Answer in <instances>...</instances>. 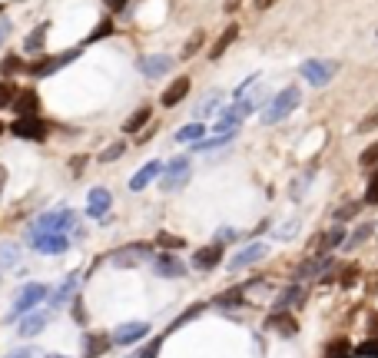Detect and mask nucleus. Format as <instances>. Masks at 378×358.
<instances>
[{
	"label": "nucleus",
	"instance_id": "f257e3e1",
	"mask_svg": "<svg viewBox=\"0 0 378 358\" xmlns=\"http://www.w3.org/2000/svg\"><path fill=\"white\" fill-rule=\"evenodd\" d=\"M302 103V90L299 87H285L282 93H276L269 103H265L263 110V123L265 126H272V123H282L289 113H296V107Z\"/></svg>",
	"mask_w": 378,
	"mask_h": 358
},
{
	"label": "nucleus",
	"instance_id": "f03ea898",
	"mask_svg": "<svg viewBox=\"0 0 378 358\" xmlns=\"http://www.w3.org/2000/svg\"><path fill=\"white\" fill-rule=\"evenodd\" d=\"M7 130L14 133L17 139H30V143H43L47 139V133H50V123L47 120H40V116H17Z\"/></svg>",
	"mask_w": 378,
	"mask_h": 358
},
{
	"label": "nucleus",
	"instance_id": "7ed1b4c3",
	"mask_svg": "<svg viewBox=\"0 0 378 358\" xmlns=\"http://www.w3.org/2000/svg\"><path fill=\"white\" fill-rule=\"evenodd\" d=\"M76 223V212L74 209H57V212H43L34 226L27 229V236H40V232H63Z\"/></svg>",
	"mask_w": 378,
	"mask_h": 358
},
{
	"label": "nucleus",
	"instance_id": "20e7f679",
	"mask_svg": "<svg viewBox=\"0 0 378 358\" xmlns=\"http://www.w3.org/2000/svg\"><path fill=\"white\" fill-rule=\"evenodd\" d=\"M299 74L309 80V87H329L332 76L339 74V63L335 60H305L299 67Z\"/></svg>",
	"mask_w": 378,
	"mask_h": 358
},
{
	"label": "nucleus",
	"instance_id": "39448f33",
	"mask_svg": "<svg viewBox=\"0 0 378 358\" xmlns=\"http://www.w3.org/2000/svg\"><path fill=\"white\" fill-rule=\"evenodd\" d=\"M252 110H256V100H239L236 107H226V110H219V120H216V133L239 130V123H243V120H246Z\"/></svg>",
	"mask_w": 378,
	"mask_h": 358
},
{
	"label": "nucleus",
	"instance_id": "423d86ee",
	"mask_svg": "<svg viewBox=\"0 0 378 358\" xmlns=\"http://www.w3.org/2000/svg\"><path fill=\"white\" fill-rule=\"evenodd\" d=\"M189 156H176V159H170L166 166H163V192H173V189H179L183 183H189Z\"/></svg>",
	"mask_w": 378,
	"mask_h": 358
},
{
	"label": "nucleus",
	"instance_id": "0eeeda50",
	"mask_svg": "<svg viewBox=\"0 0 378 358\" xmlns=\"http://www.w3.org/2000/svg\"><path fill=\"white\" fill-rule=\"evenodd\" d=\"M150 256H153V249L146 243H133V245H126V249L113 252V256H110V265H116V269H133V265L146 262Z\"/></svg>",
	"mask_w": 378,
	"mask_h": 358
},
{
	"label": "nucleus",
	"instance_id": "6e6552de",
	"mask_svg": "<svg viewBox=\"0 0 378 358\" xmlns=\"http://www.w3.org/2000/svg\"><path fill=\"white\" fill-rule=\"evenodd\" d=\"M80 54H83V47L67 50V54H57V57H47V60H40V63H30V67H27V74H30V76H50V74H57V70H63L67 63H74Z\"/></svg>",
	"mask_w": 378,
	"mask_h": 358
},
{
	"label": "nucleus",
	"instance_id": "1a4fd4ad",
	"mask_svg": "<svg viewBox=\"0 0 378 358\" xmlns=\"http://www.w3.org/2000/svg\"><path fill=\"white\" fill-rule=\"evenodd\" d=\"M30 243L37 252L43 256H63L67 249H70V239L63 236V232H40V236H30Z\"/></svg>",
	"mask_w": 378,
	"mask_h": 358
},
{
	"label": "nucleus",
	"instance_id": "9d476101",
	"mask_svg": "<svg viewBox=\"0 0 378 358\" xmlns=\"http://www.w3.org/2000/svg\"><path fill=\"white\" fill-rule=\"evenodd\" d=\"M40 299H47V285L43 282H30L23 285L17 292V299H14V315H23V312H30Z\"/></svg>",
	"mask_w": 378,
	"mask_h": 358
},
{
	"label": "nucleus",
	"instance_id": "9b49d317",
	"mask_svg": "<svg viewBox=\"0 0 378 358\" xmlns=\"http://www.w3.org/2000/svg\"><path fill=\"white\" fill-rule=\"evenodd\" d=\"M269 256V243H252L246 245V249H239L232 259H229V272H239V269H246V265L259 262V259H265Z\"/></svg>",
	"mask_w": 378,
	"mask_h": 358
},
{
	"label": "nucleus",
	"instance_id": "f8f14e48",
	"mask_svg": "<svg viewBox=\"0 0 378 358\" xmlns=\"http://www.w3.org/2000/svg\"><path fill=\"white\" fill-rule=\"evenodd\" d=\"M10 110L17 116H40V96L34 87H23V90H17V96H14V103H10Z\"/></svg>",
	"mask_w": 378,
	"mask_h": 358
},
{
	"label": "nucleus",
	"instance_id": "ddd939ff",
	"mask_svg": "<svg viewBox=\"0 0 378 358\" xmlns=\"http://www.w3.org/2000/svg\"><path fill=\"white\" fill-rule=\"evenodd\" d=\"M219 262H223V245L219 243L203 245V249L192 252V269H199V272H209V269H216Z\"/></svg>",
	"mask_w": 378,
	"mask_h": 358
},
{
	"label": "nucleus",
	"instance_id": "4468645a",
	"mask_svg": "<svg viewBox=\"0 0 378 358\" xmlns=\"http://www.w3.org/2000/svg\"><path fill=\"white\" fill-rule=\"evenodd\" d=\"M150 335V325L146 322H126V325H120L110 339L116 342V345H133V342H140V339H146Z\"/></svg>",
	"mask_w": 378,
	"mask_h": 358
},
{
	"label": "nucleus",
	"instance_id": "2eb2a0df",
	"mask_svg": "<svg viewBox=\"0 0 378 358\" xmlns=\"http://www.w3.org/2000/svg\"><path fill=\"white\" fill-rule=\"evenodd\" d=\"M153 269H156V276H159V279H179V276L186 272V265L179 262L176 256H170V252L156 256V259H153Z\"/></svg>",
	"mask_w": 378,
	"mask_h": 358
},
{
	"label": "nucleus",
	"instance_id": "dca6fc26",
	"mask_svg": "<svg viewBox=\"0 0 378 358\" xmlns=\"http://www.w3.org/2000/svg\"><path fill=\"white\" fill-rule=\"evenodd\" d=\"M189 87H192V83H189V76H176L170 87L163 90L159 103H163V107H176V103H183V100L189 96Z\"/></svg>",
	"mask_w": 378,
	"mask_h": 358
},
{
	"label": "nucleus",
	"instance_id": "f3484780",
	"mask_svg": "<svg viewBox=\"0 0 378 358\" xmlns=\"http://www.w3.org/2000/svg\"><path fill=\"white\" fill-rule=\"evenodd\" d=\"M265 328H269V332H279V335H285V339L299 332V325H296V319H292L289 312H272V315L265 319Z\"/></svg>",
	"mask_w": 378,
	"mask_h": 358
},
{
	"label": "nucleus",
	"instance_id": "a211bd4d",
	"mask_svg": "<svg viewBox=\"0 0 378 358\" xmlns=\"http://www.w3.org/2000/svg\"><path fill=\"white\" fill-rule=\"evenodd\" d=\"M110 335L107 332H90L87 339H83V358H100L103 352H110Z\"/></svg>",
	"mask_w": 378,
	"mask_h": 358
},
{
	"label": "nucleus",
	"instance_id": "6ab92c4d",
	"mask_svg": "<svg viewBox=\"0 0 378 358\" xmlns=\"http://www.w3.org/2000/svg\"><path fill=\"white\" fill-rule=\"evenodd\" d=\"M110 206H113L110 192H107V189H93V192H90V199H87V216L100 219V216H107V212H110Z\"/></svg>",
	"mask_w": 378,
	"mask_h": 358
},
{
	"label": "nucleus",
	"instance_id": "aec40b11",
	"mask_svg": "<svg viewBox=\"0 0 378 358\" xmlns=\"http://www.w3.org/2000/svg\"><path fill=\"white\" fill-rule=\"evenodd\" d=\"M43 325H47V312H27L23 322L17 325V332L23 335V339H34V335L43 332Z\"/></svg>",
	"mask_w": 378,
	"mask_h": 358
},
{
	"label": "nucleus",
	"instance_id": "412c9836",
	"mask_svg": "<svg viewBox=\"0 0 378 358\" xmlns=\"http://www.w3.org/2000/svg\"><path fill=\"white\" fill-rule=\"evenodd\" d=\"M76 289H80V276H67V279H63V282L50 292V305L57 309V305H63V302H70Z\"/></svg>",
	"mask_w": 378,
	"mask_h": 358
},
{
	"label": "nucleus",
	"instance_id": "4be33fe9",
	"mask_svg": "<svg viewBox=\"0 0 378 358\" xmlns=\"http://www.w3.org/2000/svg\"><path fill=\"white\" fill-rule=\"evenodd\" d=\"M239 136V130H229V133H219V136H212V139H196L192 143V153H209V150H223L229 146L232 139Z\"/></svg>",
	"mask_w": 378,
	"mask_h": 358
},
{
	"label": "nucleus",
	"instance_id": "5701e85b",
	"mask_svg": "<svg viewBox=\"0 0 378 358\" xmlns=\"http://www.w3.org/2000/svg\"><path fill=\"white\" fill-rule=\"evenodd\" d=\"M173 60L170 57H146L140 60V70H143V76H150V80H159L163 74H170Z\"/></svg>",
	"mask_w": 378,
	"mask_h": 358
},
{
	"label": "nucleus",
	"instance_id": "b1692460",
	"mask_svg": "<svg viewBox=\"0 0 378 358\" xmlns=\"http://www.w3.org/2000/svg\"><path fill=\"white\" fill-rule=\"evenodd\" d=\"M159 172H163V163H146V166H143V170H140V172H136V176L130 179V189H133V192L146 189V186L153 183V179L159 176Z\"/></svg>",
	"mask_w": 378,
	"mask_h": 358
},
{
	"label": "nucleus",
	"instance_id": "393cba45",
	"mask_svg": "<svg viewBox=\"0 0 378 358\" xmlns=\"http://www.w3.org/2000/svg\"><path fill=\"white\" fill-rule=\"evenodd\" d=\"M236 37H239V27L232 23V27H226V30H223V37H219L216 43H212V47H209V60H219V57H223L229 47L236 43Z\"/></svg>",
	"mask_w": 378,
	"mask_h": 358
},
{
	"label": "nucleus",
	"instance_id": "a878e982",
	"mask_svg": "<svg viewBox=\"0 0 378 358\" xmlns=\"http://www.w3.org/2000/svg\"><path fill=\"white\" fill-rule=\"evenodd\" d=\"M299 302H302V289H299V285H289V289L279 292V299L272 302V312H289V309L299 305Z\"/></svg>",
	"mask_w": 378,
	"mask_h": 358
},
{
	"label": "nucleus",
	"instance_id": "bb28decb",
	"mask_svg": "<svg viewBox=\"0 0 378 358\" xmlns=\"http://www.w3.org/2000/svg\"><path fill=\"white\" fill-rule=\"evenodd\" d=\"M342 243H345V232H342V226H335V229H329L325 236L315 239V252H319V256H329V252H332L335 245H342Z\"/></svg>",
	"mask_w": 378,
	"mask_h": 358
},
{
	"label": "nucleus",
	"instance_id": "cd10ccee",
	"mask_svg": "<svg viewBox=\"0 0 378 358\" xmlns=\"http://www.w3.org/2000/svg\"><path fill=\"white\" fill-rule=\"evenodd\" d=\"M329 265H332V259H329V256H319V252H315V259H309V262L299 265V272H296V276H299V279H312V276L325 272Z\"/></svg>",
	"mask_w": 378,
	"mask_h": 358
},
{
	"label": "nucleus",
	"instance_id": "c85d7f7f",
	"mask_svg": "<svg viewBox=\"0 0 378 358\" xmlns=\"http://www.w3.org/2000/svg\"><path fill=\"white\" fill-rule=\"evenodd\" d=\"M20 265V245L14 243H3L0 245V272H10Z\"/></svg>",
	"mask_w": 378,
	"mask_h": 358
},
{
	"label": "nucleus",
	"instance_id": "c756f323",
	"mask_svg": "<svg viewBox=\"0 0 378 358\" xmlns=\"http://www.w3.org/2000/svg\"><path fill=\"white\" fill-rule=\"evenodd\" d=\"M43 43H47V23H40V27L30 30V37L23 40V50H27V54H40Z\"/></svg>",
	"mask_w": 378,
	"mask_h": 358
},
{
	"label": "nucleus",
	"instance_id": "7c9ffc66",
	"mask_svg": "<svg viewBox=\"0 0 378 358\" xmlns=\"http://www.w3.org/2000/svg\"><path fill=\"white\" fill-rule=\"evenodd\" d=\"M223 110V93H209L203 103H199V110H196V120H206V116L219 113Z\"/></svg>",
	"mask_w": 378,
	"mask_h": 358
},
{
	"label": "nucleus",
	"instance_id": "2f4dec72",
	"mask_svg": "<svg viewBox=\"0 0 378 358\" xmlns=\"http://www.w3.org/2000/svg\"><path fill=\"white\" fill-rule=\"evenodd\" d=\"M203 133H206V126L196 120V123H186L183 130H176V139L179 143H196V139H203Z\"/></svg>",
	"mask_w": 378,
	"mask_h": 358
},
{
	"label": "nucleus",
	"instance_id": "473e14b6",
	"mask_svg": "<svg viewBox=\"0 0 378 358\" xmlns=\"http://www.w3.org/2000/svg\"><path fill=\"white\" fill-rule=\"evenodd\" d=\"M150 110H146V107H140V110H136V113L130 116V120H126V123H123V133H140L143 130V126H146V123H150Z\"/></svg>",
	"mask_w": 378,
	"mask_h": 358
},
{
	"label": "nucleus",
	"instance_id": "72a5a7b5",
	"mask_svg": "<svg viewBox=\"0 0 378 358\" xmlns=\"http://www.w3.org/2000/svg\"><path fill=\"white\" fill-rule=\"evenodd\" d=\"M348 355H352L348 339H332L329 345H325V358H348Z\"/></svg>",
	"mask_w": 378,
	"mask_h": 358
},
{
	"label": "nucleus",
	"instance_id": "f704fd0d",
	"mask_svg": "<svg viewBox=\"0 0 378 358\" xmlns=\"http://www.w3.org/2000/svg\"><path fill=\"white\" fill-rule=\"evenodd\" d=\"M246 299V292H243V285L239 289H229V292H223L219 299H216V309H229V305H236V302Z\"/></svg>",
	"mask_w": 378,
	"mask_h": 358
},
{
	"label": "nucleus",
	"instance_id": "c9c22d12",
	"mask_svg": "<svg viewBox=\"0 0 378 358\" xmlns=\"http://www.w3.org/2000/svg\"><path fill=\"white\" fill-rule=\"evenodd\" d=\"M17 90H20V87H14L10 80H0V110L14 103V96H17Z\"/></svg>",
	"mask_w": 378,
	"mask_h": 358
},
{
	"label": "nucleus",
	"instance_id": "e433bc0d",
	"mask_svg": "<svg viewBox=\"0 0 378 358\" xmlns=\"http://www.w3.org/2000/svg\"><path fill=\"white\" fill-rule=\"evenodd\" d=\"M20 70H27V67H23V63H20V57H14V54H10V57H3V60H0V76L20 74Z\"/></svg>",
	"mask_w": 378,
	"mask_h": 358
},
{
	"label": "nucleus",
	"instance_id": "4c0bfd02",
	"mask_svg": "<svg viewBox=\"0 0 378 358\" xmlns=\"http://www.w3.org/2000/svg\"><path fill=\"white\" fill-rule=\"evenodd\" d=\"M113 34V20H100L93 27V34L87 37V43H96V40H103V37H110Z\"/></svg>",
	"mask_w": 378,
	"mask_h": 358
},
{
	"label": "nucleus",
	"instance_id": "58836bf2",
	"mask_svg": "<svg viewBox=\"0 0 378 358\" xmlns=\"http://www.w3.org/2000/svg\"><path fill=\"white\" fill-rule=\"evenodd\" d=\"M372 232H375V229H372V226H359V229H355V232H352V236H348V239H345V243H342V245H348V249H355V245H362V243H365V239H368V236H372Z\"/></svg>",
	"mask_w": 378,
	"mask_h": 358
},
{
	"label": "nucleus",
	"instance_id": "ea45409f",
	"mask_svg": "<svg viewBox=\"0 0 378 358\" xmlns=\"http://www.w3.org/2000/svg\"><path fill=\"white\" fill-rule=\"evenodd\" d=\"M355 355H359V358H378V342L375 339L362 342L359 348H355Z\"/></svg>",
	"mask_w": 378,
	"mask_h": 358
},
{
	"label": "nucleus",
	"instance_id": "a19ab883",
	"mask_svg": "<svg viewBox=\"0 0 378 358\" xmlns=\"http://www.w3.org/2000/svg\"><path fill=\"white\" fill-rule=\"evenodd\" d=\"M359 163H362V166H378V139H375V143H372V146H368L365 153H362Z\"/></svg>",
	"mask_w": 378,
	"mask_h": 358
},
{
	"label": "nucleus",
	"instance_id": "79ce46f5",
	"mask_svg": "<svg viewBox=\"0 0 378 358\" xmlns=\"http://www.w3.org/2000/svg\"><path fill=\"white\" fill-rule=\"evenodd\" d=\"M365 203H368V206H378V170H375V176L368 179V189H365Z\"/></svg>",
	"mask_w": 378,
	"mask_h": 358
},
{
	"label": "nucleus",
	"instance_id": "37998d69",
	"mask_svg": "<svg viewBox=\"0 0 378 358\" xmlns=\"http://www.w3.org/2000/svg\"><path fill=\"white\" fill-rule=\"evenodd\" d=\"M199 312H203V305H192V309H189V312H183V315H179V319L173 322V325H170V332H173V328H183V325H186L189 319H196V315H199Z\"/></svg>",
	"mask_w": 378,
	"mask_h": 358
},
{
	"label": "nucleus",
	"instance_id": "c03bdc74",
	"mask_svg": "<svg viewBox=\"0 0 378 358\" xmlns=\"http://www.w3.org/2000/svg\"><path fill=\"white\" fill-rule=\"evenodd\" d=\"M375 126H378V107H375V110H368V116L359 123V133H372Z\"/></svg>",
	"mask_w": 378,
	"mask_h": 358
},
{
	"label": "nucleus",
	"instance_id": "a18cd8bd",
	"mask_svg": "<svg viewBox=\"0 0 378 358\" xmlns=\"http://www.w3.org/2000/svg\"><path fill=\"white\" fill-rule=\"evenodd\" d=\"M203 40H206V34H196V37L189 40L186 47H183V60H189V57H192V54H196V50L203 47Z\"/></svg>",
	"mask_w": 378,
	"mask_h": 358
},
{
	"label": "nucleus",
	"instance_id": "49530a36",
	"mask_svg": "<svg viewBox=\"0 0 378 358\" xmlns=\"http://www.w3.org/2000/svg\"><path fill=\"white\" fill-rule=\"evenodd\" d=\"M116 156H123V143H113V146H107V150L100 153V163H110Z\"/></svg>",
	"mask_w": 378,
	"mask_h": 358
},
{
	"label": "nucleus",
	"instance_id": "de8ad7c7",
	"mask_svg": "<svg viewBox=\"0 0 378 358\" xmlns=\"http://www.w3.org/2000/svg\"><path fill=\"white\" fill-rule=\"evenodd\" d=\"M156 243H159V245H170V249H179V245H186L183 239H179V236H170V232H159V236H156Z\"/></svg>",
	"mask_w": 378,
	"mask_h": 358
},
{
	"label": "nucleus",
	"instance_id": "09e8293b",
	"mask_svg": "<svg viewBox=\"0 0 378 358\" xmlns=\"http://www.w3.org/2000/svg\"><path fill=\"white\" fill-rule=\"evenodd\" d=\"M355 212H359V203H348V206H342L339 212H335V219H339V223H345V219H352Z\"/></svg>",
	"mask_w": 378,
	"mask_h": 358
},
{
	"label": "nucleus",
	"instance_id": "8fccbe9b",
	"mask_svg": "<svg viewBox=\"0 0 378 358\" xmlns=\"http://www.w3.org/2000/svg\"><path fill=\"white\" fill-rule=\"evenodd\" d=\"M355 282H359V269L352 265V269H345V276H342V285L348 289V285H355Z\"/></svg>",
	"mask_w": 378,
	"mask_h": 358
},
{
	"label": "nucleus",
	"instance_id": "3c124183",
	"mask_svg": "<svg viewBox=\"0 0 378 358\" xmlns=\"http://www.w3.org/2000/svg\"><path fill=\"white\" fill-rule=\"evenodd\" d=\"M10 27H14L10 20H7V17H0V40H7V34H10Z\"/></svg>",
	"mask_w": 378,
	"mask_h": 358
},
{
	"label": "nucleus",
	"instance_id": "603ef678",
	"mask_svg": "<svg viewBox=\"0 0 378 358\" xmlns=\"http://www.w3.org/2000/svg\"><path fill=\"white\" fill-rule=\"evenodd\" d=\"M34 352H37V348H20V352H10L7 358H34Z\"/></svg>",
	"mask_w": 378,
	"mask_h": 358
},
{
	"label": "nucleus",
	"instance_id": "864d4df0",
	"mask_svg": "<svg viewBox=\"0 0 378 358\" xmlns=\"http://www.w3.org/2000/svg\"><path fill=\"white\" fill-rule=\"evenodd\" d=\"M103 3H107V7H110V10H123V7H126V3H130V0H103Z\"/></svg>",
	"mask_w": 378,
	"mask_h": 358
},
{
	"label": "nucleus",
	"instance_id": "5fc2aeb1",
	"mask_svg": "<svg viewBox=\"0 0 378 358\" xmlns=\"http://www.w3.org/2000/svg\"><path fill=\"white\" fill-rule=\"evenodd\" d=\"M83 166H87V156H76V159H74V176H80Z\"/></svg>",
	"mask_w": 378,
	"mask_h": 358
},
{
	"label": "nucleus",
	"instance_id": "6e6d98bb",
	"mask_svg": "<svg viewBox=\"0 0 378 358\" xmlns=\"http://www.w3.org/2000/svg\"><path fill=\"white\" fill-rule=\"evenodd\" d=\"M3 186H7V170L0 166V199H3Z\"/></svg>",
	"mask_w": 378,
	"mask_h": 358
},
{
	"label": "nucleus",
	"instance_id": "4d7b16f0",
	"mask_svg": "<svg viewBox=\"0 0 378 358\" xmlns=\"http://www.w3.org/2000/svg\"><path fill=\"white\" fill-rule=\"evenodd\" d=\"M272 3H276V0H256V7H259V10H269Z\"/></svg>",
	"mask_w": 378,
	"mask_h": 358
},
{
	"label": "nucleus",
	"instance_id": "13d9d810",
	"mask_svg": "<svg viewBox=\"0 0 378 358\" xmlns=\"http://www.w3.org/2000/svg\"><path fill=\"white\" fill-rule=\"evenodd\" d=\"M236 3H239V0H229V3H226V10H236Z\"/></svg>",
	"mask_w": 378,
	"mask_h": 358
},
{
	"label": "nucleus",
	"instance_id": "bf43d9fd",
	"mask_svg": "<svg viewBox=\"0 0 378 358\" xmlns=\"http://www.w3.org/2000/svg\"><path fill=\"white\" fill-rule=\"evenodd\" d=\"M3 130H7V126H3V123H0V136H3Z\"/></svg>",
	"mask_w": 378,
	"mask_h": 358
},
{
	"label": "nucleus",
	"instance_id": "052dcab7",
	"mask_svg": "<svg viewBox=\"0 0 378 358\" xmlns=\"http://www.w3.org/2000/svg\"><path fill=\"white\" fill-rule=\"evenodd\" d=\"M47 358H67V355H47Z\"/></svg>",
	"mask_w": 378,
	"mask_h": 358
},
{
	"label": "nucleus",
	"instance_id": "680f3d73",
	"mask_svg": "<svg viewBox=\"0 0 378 358\" xmlns=\"http://www.w3.org/2000/svg\"><path fill=\"white\" fill-rule=\"evenodd\" d=\"M0 14H3V7H0Z\"/></svg>",
	"mask_w": 378,
	"mask_h": 358
},
{
	"label": "nucleus",
	"instance_id": "e2e57ef3",
	"mask_svg": "<svg viewBox=\"0 0 378 358\" xmlns=\"http://www.w3.org/2000/svg\"><path fill=\"white\" fill-rule=\"evenodd\" d=\"M375 37H378V30H375Z\"/></svg>",
	"mask_w": 378,
	"mask_h": 358
}]
</instances>
